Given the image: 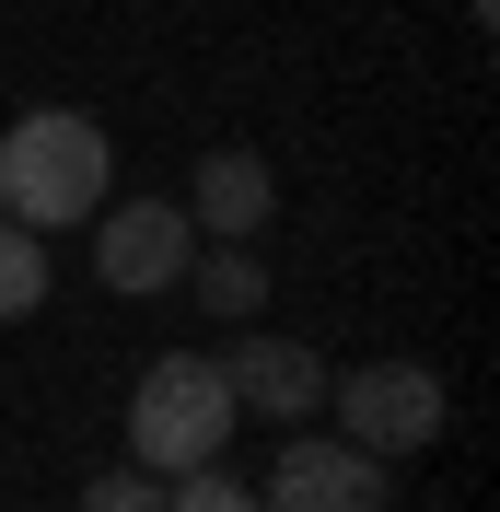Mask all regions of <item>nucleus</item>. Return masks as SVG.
Returning a JSON list of instances; mask_svg holds the SVG:
<instances>
[{
    "mask_svg": "<svg viewBox=\"0 0 500 512\" xmlns=\"http://www.w3.org/2000/svg\"><path fill=\"white\" fill-rule=\"evenodd\" d=\"M105 187H117V152L82 105H24L0 128V210L24 233H59V222H94Z\"/></svg>",
    "mask_w": 500,
    "mask_h": 512,
    "instance_id": "f257e3e1",
    "label": "nucleus"
},
{
    "mask_svg": "<svg viewBox=\"0 0 500 512\" xmlns=\"http://www.w3.org/2000/svg\"><path fill=\"white\" fill-rule=\"evenodd\" d=\"M233 384H221L210 350H163L128 396V466H152V478H187V466H221L233 443Z\"/></svg>",
    "mask_w": 500,
    "mask_h": 512,
    "instance_id": "f03ea898",
    "label": "nucleus"
},
{
    "mask_svg": "<svg viewBox=\"0 0 500 512\" xmlns=\"http://www.w3.org/2000/svg\"><path fill=\"white\" fill-rule=\"evenodd\" d=\"M338 396V443H361V454H419V443H442V373L431 361H361V373H338L326 384Z\"/></svg>",
    "mask_w": 500,
    "mask_h": 512,
    "instance_id": "7ed1b4c3",
    "label": "nucleus"
},
{
    "mask_svg": "<svg viewBox=\"0 0 500 512\" xmlns=\"http://www.w3.org/2000/svg\"><path fill=\"white\" fill-rule=\"evenodd\" d=\"M187 256H198L187 198H128V210H94V280L117 291V303L175 291V280H187Z\"/></svg>",
    "mask_w": 500,
    "mask_h": 512,
    "instance_id": "20e7f679",
    "label": "nucleus"
},
{
    "mask_svg": "<svg viewBox=\"0 0 500 512\" xmlns=\"http://www.w3.org/2000/svg\"><path fill=\"white\" fill-rule=\"evenodd\" d=\"M256 501H268V512H384V501H396V478H384V454H361V443L291 431Z\"/></svg>",
    "mask_w": 500,
    "mask_h": 512,
    "instance_id": "39448f33",
    "label": "nucleus"
},
{
    "mask_svg": "<svg viewBox=\"0 0 500 512\" xmlns=\"http://www.w3.org/2000/svg\"><path fill=\"white\" fill-rule=\"evenodd\" d=\"M187 222H198V245H256V233L280 222V175H268V152H245V140L198 152V175H187Z\"/></svg>",
    "mask_w": 500,
    "mask_h": 512,
    "instance_id": "423d86ee",
    "label": "nucleus"
},
{
    "mask_svg": "<svg viewBox=\"0 0 500 512\" xmlns=\"http://www.w3.org/2000/svg\"><path fill=\"white\" fill-rule=\"evenodd\" d=\"M221 384H233L245 419H280V431H303V419L326 408V361H314L303 338H245V350H221Z\"/></svg>",
    "mask_w": 500,
    "mask_h": 512,
    "instance_id": "0eeeda50",
    "label": "nucleus"
},
{
    "mask_svg": "<svg viewBox=\"0 0 500 512\" xmlns=\"http://www.w3.org/2000/svg\"><path fill=\"white\" fill-rule=\"evenodd\" d=\"M175 291H198L210 315H233V326H245L256 303H268V268H256V245H198V256H187V280H175Z\"/></svg>",
    "mask_w": 500,
    "mask_h": 512,
    "instance_id": "6e6552de",
    "label": "nucleus"
},
{
    "mask_svg": "<svg viewBox=\"0 0 500 512\" xmlns=\"http://www.w3.org/2000/svg\"><path fill=\"white\" fill-rule=\"evenodd\" d=\"M35 303H47V233H24L0 210V326H24Z\"/></svg>",
    "mask_w": 500,
    "mask_h": 512,
    "instance_id": "1a4fd4ad",
    "label": "nucleus"
},
{
    "mask_svg": "<svg viewBox=\"0 0 500 512\" xmlns=\"http://www.w3.org/2000/svg\"><path fill=\"white\" fill-rule=\"evenodd\" d=\"M163 512H268L245 478H221V466H187V478H163Z\"/></svg>",
    "mask_w": 500,
    "mask_h": 512,
    "instance_id": "9d476101",
    "label": "nucleus"
},
{
    "mask_svg": "<svg viewBox=\"0 0 500 512\" xmlns=\"http://www.w3.org/2000/svg\"><path fill=\"white\" fill-rule=\"evenodd\" d=\"M82 512H163V478L152 466H94L82 478Z\"/></svg>",
    "mask_w": 500,
    "mask_h": 512,
    "instance_id": "9b49d317",
    "label": "nucleus"
}]
</instances>
